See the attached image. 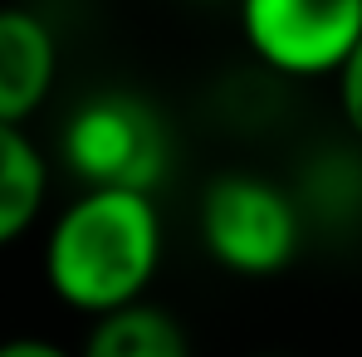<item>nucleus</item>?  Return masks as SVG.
<instances>
[{"label": "nucleus", "instance_id": "nucleus-9", "mask_svg": "<svg viewBox=\"0 0 362 357\" xmlns=\"http://www.w3.org/2000/svg\"><path fill=\"white\" fill-rule=\"evenodd\" d=\"M0 357H78L69 353L54 338H40V333H15V338H0Z\"/></svg>", "mask_w": 362, "mask_h": 357}, {"label": "nucleus", "instance_id": "nucleus-1", "mask_svg": "<svg viewBox=\"0 0 362 357\" xmlns=\"http://www.w3.org/2000/svg\"><path fill=\"white\" fill-rule=\"evenodd\" d=\"M162 211L152 191L83 186L45 235V284L64 308L103 318L147 298L162 269Z\"/></svg>", "mask_w": 362, "mask_h": 357}, {"label": "nucleus", "instance_id": "nucleus-2", "mask_svg": "<svg viewBox=\"0 0 362 357\" xmlns=\"http://www.w3.org/2000/svg\"><path fill=\"white\" fill-rule=\"evenodd\" d=\"M196 230L206 254L240 274V279H269L294 264L303 245V211L299 196L255 172H221L206 181L196 201Z\"/></svg>", "mask_w": 362, "mask_h": 357}, {"label": "nucleus", "instance_id": "nucleus-3", "mask_svg": "<svg viewBox=\"0 0 362 357\" xmlns=\"http://www.w3.org/2000/svg\"><path fill=\"white\" fill-rule=\"evenodd\" d=\"M64 162L83 186L152 191L167 177V127L132 93H98L64 127Z\"/></svg>", "mask_w": 362, "mask_h": 357}, {"label": "nucleus", "instance_id": "nucleus-5", "mask_svg": "<svg viewBox=\"0 0 362 357\" xmlns=\"http://www.w3.org/2000/svg\"><path fill=\"white\" fill-rule=\"evenodd\" d=\"M59 78V40L45 15L25 5H0V122L35 118Z\"/></svg>", "mask_w": 362, "mask_h": 357}, {"label": "nucleus", "instance_id": "nucleus-4", "mask_svg": "<svg viewBox=\"0 0 362 357\" xmlns=\"http://www.w3.org/2000/svg\"><path fill=\"white\" fill-rule=\"evenodd\" d=\"M250 49L289 78L338 74L362 40V0H240Z\"/></svg>", "mask_w": 362, "mask_h": 357}, {"label": "nucleus", "instance_id": "nucleus-7", "mask_svg": "<svg viewBox=\"0 0 362 357\" xmlns=\"http://www.w3.org/2000/svg\"><path fill=\"white\" fill-rule=\"evenodd\" d=\"M45 201H49V162L40 142L25 127L0 122V250L35 230Z\"/></svg>", "mask_w": 362, "mask_h": 357}, {"label": "nucleus", "instance_id": "nucleus-8", "mask_svg": "<svg viewBox=\"0 0 362 357\" xmlns=\"http://www.w3.org/2000/svg\"><path fill=\"white\" fill-rule=\"evenodd\" d=\"M333 78H338V108H343V122H348V132L362 142V40H358V49L343 59V69H338Z\"/></svg>", "mask_w": 362, "mask_h": 357}, {"label": "nucleus", "instance_id": "nucleus-6", "mask_svg": "<svg viewBox=\"0 0 362 357\" xmlns=\"http://www.w3.org/2000/svg\"><path fill=\"white\" fill-rule=\"evenodd\" d=\"M78 357H191V338L172 308L137 298L127 308L93 318Z\"/></svg>", "mask_w": 362, "mask_h": 357}]
</instances>
